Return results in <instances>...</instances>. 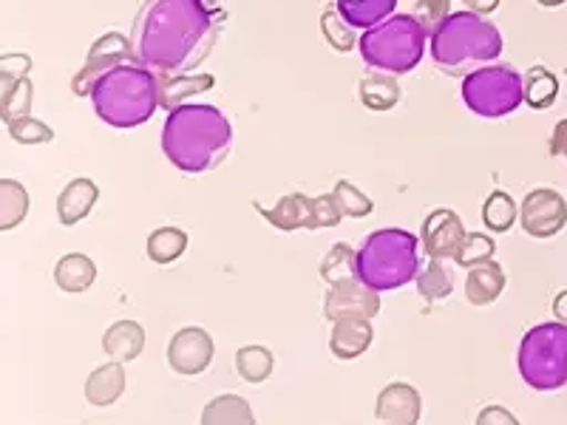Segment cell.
Instances as JSON below:
<instances>
[{
    "label": "cell",
    "instance_id": "obj_1",
    "mask_svg": "<svg viewBox=\"0 0 567 425\" xmlns=\"http://www.w3.org/2000/svg\"><path fill=\"white\" fill-rule=\"evenodd\" d=\"M227 12L207 0H145L131 29L134 60L156 74H190L225 32Z\"/></svg>",
    "mask_w": 567,
    "mask_h": 425
},
{
    "label": "cell",
    "instance_id": "obj_2",
    "mask_svg": "<svg viewBox=\"0 0 567 425\" xmlns=\"http://www.w3.org/2000/svg\"><path fill=\"white\" fill-rule=\"evenodd\" d=\"M233 145V125L216 105L182 103L168 111L162 125V154L182 174H207L219 168Z\"/></svg>",
    "mask_w": 567,
    "mask_h": 425
},
{
    "label": "cell",
    "instance_id": "obj_3",
    "mask_svg": "<svg viewBox=\"0 0 567 425\" xmlns=\"http://www.w3.org/2000/svg\"><path fill=\"white\" fill-rule=\"evenodd\" d=\"M503 34L485 14L452 12L429 32L432 60L449 77H465L468 71L488 65L503 54Z\"/></svg>",
    "mask_w": 567,
    "mask_h": 425
},
{
    "label": "cell",
    "instance_id": "obj_4",
    "mask_svg": "<svg viewBox=\"0 0 567 425\" xmlns=\"http://www.w3.org/2000/svg\"><path fill=\"white\" fill-rule=\"evenodd\" d=\"M89 100L94 103V114L111 128H140L159 108V80L156 71L131 60L100 77Z\"/></svg>",
    "mask_w": 567,
    "mask_h": 425
},
{
    "label": "cell",
    "instance_id": "obj_5",
    "mask_svg": "<svg viewBox=\"0 0 567 425\" xmlns=\"http://www.w3.org/2000/svg\"><path fill=\"white\" fill-rule=\"evenodd\" d=\"M420 239L409 230L383 227L369 232L358 250V276L378 292L400 290L420 272Z\"/></svg>",
    "mask_w": 567,
    "mask_h": 425
},
{
    "label": "cell",
    "instance_id": "obj_6",
    "mask_svg": "<svg viewBox=\"0 0 567 425\" xmlns=\"http://www.w3.org/2000/svg\"><path fill=\"white\" fill-rule=\"evenodd\" d=\"M429 45V29L414 14H389L378 27L363 29L358 52L372 71L403 77L420 65Z\"/></svg>",
    "mask_w": 567,
    "mask_h": 425
},
{
    "label": "cell",
    "instance_id": "obj_7",
    "mask_svg": "<svg viewBox=\"0 0 567 425\" xmlns=\"http://www.w3.org/2000/svg\"><path fill=\"white\" fill-rule=\"evenodd\" d=\"M516 366L534 392H559L567 386V323L548 321L528 329L519 343Z\"/></svg>",
    "mask_w": 567,
    "mask_h": 425
},
{
    "label": "cell",
    "instance_id": "obj_8",
    "mask_svg": "<svg viewBox=\"0 0 567 425\" xmlns=\"http://www.w3.org/2000/svg\"><path fill=\"white\" fill-rule=\"evenodd\" d=\"M460 94L471 114L499 120L525 103V80L514 65L488 63L465 74Z\"/></svg>",
    "mask_w": 567,
    "mask_h": 425
},
{
    "label": "cell",
    "instance_id": "obj_9",
    "mask_svg": "<svg viewBox=\"0 0 567 425\" xmlns=\"http://www.w3.org/2000/svg\"><path fill=\"white\" fill-rule=\"evenodd\" d=\"M261 219L270 221L276 230H321V227H338L343 221L341 210L336 205V196H303L290 194L281 196L272 207H265L261 201H252Z\"/></svg>",
    "mask_w": 567,
    "mask_h": 425
},
{
    "label": "cell",
    "instance_id": "obj_10",
    "mask_svg": "<svg viewBox=\"0 0 567 425\" xmlns=\"http://www.w3.org/2000/svg\"><path fill=\"white\" fill-rule=\"evenodd\" d=\"M131 60H134L131 38H125V34L120 32H105L103 38H97L91 43L83 69L71 77V91H74L78 97H91V91L100 83V77H105L111 69H116V65L131 63Z\"/></svg>",
    "mask_w": 567,
    "mask_h": 425
},
{
    "label": "cell",
    "instance_id": "obj_11",
    "mask_svg": "<svg viewBox=\"0 0 567 425\" xmlns=\"http://www.w3.org/2000/svg\"><path fill=\"white\" fill-rule=\"evenodd\" d=\"M519 225L530 239H554L567 225V201L550 187H536L523 199Z\"/></svg>",
    "mask_w": 567,
    "mask_h": 425
},
{
    "label": "cell",
    "instance_id": "obj_12",
    "mask_svg": "<svg viewBox=\"0 0 567 425\" xmlns=\"http://www.w3.org/2000/svg\"><path fill=\"white\" fill-rule=\"evenodd\" d=\"M381 315V292L367 287L361 278L354 281L332 283L323 296V318L341 321V318H378Z\"/></svg>",
    "mask_w": 567,
    "mask_h": 425
},
{
    "label": "cell",
    "instance_id": "obj_13",
    "mask_svg": "<svg viewBox=\"0 0 567 425\" xmlns=\"http://www.w3.org/2000/svg\"><path fill=\"white\" fill-rule=\"evenodd\" d=\"M213 338L202 326L179 329L168 343V366L182 377H199L213 363Z\"/></svg>",
    "mask_w": 567,
    "mask_h": 425
},
{
    "label": "cell",
    "instance_id": "obj_14",
    "mask_svg": "<svg viewBox=\"0 0 567 425\" xmlns=\"http://www.w3.org/2000/svg\"><path fill=\"white\" fill-rule=\"evenodd\" d=\"M465 236L463 219L457 212L449 210V207H437L425 216L423 230H420V245H423V252L429 258H454L460 250V241Z\"/></svg>",
    "mask_w": 567,
    "mask_h": 425
},
{
    "label": "cell",
    "instance_id": "obj_15",
    "mask_svg": "<svg viewBox=\"0 0 567 425\" xmlns=\"http://www.w3.org/2000/svg\"><path fill=\"white\" fill-rule=\"evenodd\" d=\"M423 414V397L409 383H389L381 394H378V406H374V417L378 423H400L412 425L420 423Z\"/></svg>",
    "mask_w": 567,
    "mask_h": 425
},
{
    "label": "cell",
    "instance_id": "obj_16",
    "mask_svg": "<svg viewBox=\"0 0 567 425\" xmlns=\"http://www.w3.org/2000/svg\"><path fill=\"white\" fill-rule=\"evenodd\" d=\"M372 341L374 332L369 318H341V321H332L329 352L336 354L338 361H358L361 354L369 352Z\"/></svg>",
    "mask_w": 567,
    "mask_h": 425
},
{
    "label": "cell",
    "instance_id": "obj_17",
    "mask_svg": "<svg viewBox=\"0 0 567 425\" xmlns=\"http://www.w3.org/2000/svg\"><path fill=\"white\" fill-rule=\"evenodd\" d=\"M505 283H508L505 270L496 265L494 258H488L483 265L465 270V298H468L471 307H488L503 296Z\"/></svg>",
    "mask_w": 567,
    "mask_h": 425
},
{
    "label": "cell",
    "instance_id": "obj_18",
    "mask_svg": "<svg viewBox=\"0 0 567 425\" xmlns=\"http://www.w3.org/2000/svg\"><path fill=\"white\" fill-rule=\"evenodd\" d=\"M159 80V108L174 111L176 105L187 103L196 94H205L216 85L213 74H156Z\"/></svg>",
    "mask_w": 567,
    "mask_h": 425
},
{
    "label": "cell",
    "instance_id": "obj_19",
    "mask_svg": "<svg viewBox=\"0 0 567 425\" xmlns=\"http://www.w3.org/2000/svg\"><path fill=\"white\" fill-rule=\"evenodd\" d=\"M100 187L91 179H74L63 187L58 199V219L63 227H74L89 219L91 207L97 205Z\"/></svg>",
    "mask_w": 567,
    "mask_h": 425
},
{
    "label": "cell",
    "instance_id": "obj_20",
    "mask_svg": "<svg viewBox=\"0 0 567 425\" xmlns=\"http://www.w3.org/2000/svg\"><path fill=\"white\" fill-rule=\"evenodd\" d=\"M125 394V369L120 361H111L105 366H97L85 381V400L91 406L105 408L114 406L116 400Z\"/></svg>",
    "mask_w": 567,
    "mask_h": 425
},
{
    "label": "cell",
    "instance_id": "obj_21",
    "mask_svg": "<svg viewBox=\"0 0 567 425\" xmlns=\"http://www.w3.org/2000/svg\"><path fill=\"white\" fill-rule=\"evenodd\" d=\"M103 349L111 361L131 363L136 361L145 349V329L136 321H116L111 323L109 332L103 335Z\"/></svg>",
    "mask_w": 567,
    "mask_h": 425
},
{
    "label": "cell",
    "instance_id": "obj_22",
    "mask_svg": "<svg viewBox=\"0 0 567 425\" xmlns=\"http://www.w3.org/2000/svg\"><path fill=\"white\" fill-rule=\"evenodd\" d=\"M97 281V267L91 261L89 256L83 252H69L58 261L54 267V283H58L63 292H71V296H78V292L91 290V283Z\"/></svg>",
    "mask_w": 567,
    "mask_h": 425
},
{
    "label": "cell",
    "instance_id": "obj_23",
    "mask_svg": "<svg viewBox=\"0 0 567 425\" xmlns=\"http://www.w3.org/2000/svg\"><path fill=\"white\" fill-rule=\"evenodd\" d=\"M358 97H361L363 108L369 111H392L400 103V97H403V91H400L398 77L383 74V71H374V74H367L361 80Z\"/></svg>",
    "mask_w": 567,
    "mask_h": 425
},
{
    "label": "cell",
    "instance_id": "obj_24",
    "mask_svg": "<svg viewBox=\"0 0 567 425\" xmlns=\"http://www.w3.org/2000/svg\"><path fill=\"white\" fill-rule=\"evenodd\" d=\"M336 7L354 29H372L394 14L398 0H336Z\"/></svg>",
    "mask_w": 567,
    "mask_h": 425
},
{
    "label": "cell",
    "instance_id": "obj_25",
    "mask_svg": "<svg viewBox=\"0 0 567 425\" xmlns=\"http://www.w3.org/2000/svg\"><path fill=\"white\" fill-rule=\"evenodd\" d=\"M417 292L425 303H437L454 292L452 270H445L440 258H429L417 272Z\"/></svg>",
    "mask_w": 567,
    "mask_h": 425
},
{
    "label": "cell",
    "instance_id": "obj_26",
    "mask_svg": "<svg viewBox=\"0 0 567 425\" xmlns=\"http://www.w3.org/2000/svg\"><path fill=\"white\" fill-rule=\"evenodd\" d=\"M29 216L27 187L14 179H0V232L14 230Z\"/></svg>",
    "mask_w": 567,
    "mask_h": 425
},
{
    "label": "cell",
    "instance_id": "obj_27",
    "mask_svg": "<svg viewBox=\"0 0 567 425\" xmlns=\"http://www.w3.org/2000/svg\"><path fill=\"white\" fill-rule=\"evenodd\" d=\"M525 103L536 111H545L559 97V80L545 65H534L525 71Z\"/></svg>",
    "mask_w": 567,
    "mask_h": 425
},
{
    "label": "cell",
    "instance_id": "obj_28",
    "mask_svg": "<svg viewBox=\"0 0 567 425\" xmlns=\"http://www.w3.org/2000/svg\"><path fill=\"white\" fill-rule=\"evenodd\" d=\"M148 258L154 265H174L176 258L185 256L187 250V232L179 227H159L148 236Z\"/></svg>",
    "mask_w": 567,
    "mask_h": 425
},
{
    "label": "cell",
    "instance_id": "obj_29",
    "mask_svg": "<svg viewBox=\"0 0 567 425\" xmlns=\"http://www.w3.org/2000/svg\"><path fill=\"white\" fill-rule=\"evenodd\" d=\"M321 278L329 287H332V283L361 278L358 276V250H352L347 241H338L336 247H329V252L321 261Z\"/></svg>",
    "mask_w": 567,
    "mask_h": 425
},
{
    "label": "cell",
    "instance_id": "obj_30",
    "mask_svg": "<svg viewBox=\"0 0 567 425\" xmlns=\"http://www.w3.org/2000/svg\"><path fill=\"white\" fill-rule=\"evenodd\" d=\"M272 366H276V361H272V352L267 346H241L236 352V372H239L241 381L252 383V386L270 381Z\"/></svg>",
    "mask_w": 567,
    "mask_h": 425
},
{
    "label": "cell",
    "instance_id": "obj_31",
    "mask_svg": "<svg viewBox=\"0 0 567 425\" xmlns=\"http://www.w3.org/2000/svg\"><path fill=\"white\" fill-rule=\"evenodd\" d=\"M321 32H323V40H327V43L341 54L352 52L354 45H358V40H361L358 29H354L352 23H347V18L338 12V7H323Z\"/></svg>",
    "mask_w": 567,
    "mask_h": 425
},
{
    "label": "cell",
    "instance_id": "obj_32",
    "mask_svg": "<svg viewBox=\"0 0 567 425\" xmlns=\"http://www.w3.org/2000/svg\"><path fill=\"white\" fill-rule=\"evenodd\" d=\"M252 408L247 406V400L239 394H221L213 397L202 412V423H252Z\"/></svg>",
    "mask_w": 567,
    "mask_h": 425
},
{
    "label": "cell",
    "instance_id": "obj_33",
    "mask_svg": "<svg viewBox=\"0 0 567 425\" xmlns=\"http://www.w3.org/2000/svg\"><path fill=\"white\" fill-rule=\"evenodd\" d=\"M516 221H519L516 201L505 190H494L483 205V225L491 232H508Z\"/></svg>",
    "mask_w": 567,
    "mask_h": 425
},
{
    "label": "cell",
    "instance_id": "obj_34",
    "mask_svg": "<svg viewBox=\"0 0 567 425\" xmlns=\"http://www.w3.org/2000/svg\"><path fill=\"white\" fill-rule=\"evenodd\" d=\"M332 196H336V205L338 210H341L343 219H363V216L374 212V201L363 194L361 187H354L352 182L347 179L338 182Z\"/></svg>",
    "mask_w": 567,
    "mask_h": 425
},
{
    "label": "cell",
    "instance_id": "obj_35",
    "mask_svg": "<svg viewBox=\"0 0 567 425\" xmlns=\"http://www.w3.org/2000/svg\"><path fill=\"white\" fill-rule=\"evenodd\" d=\"M494 252H496V241L491 239V236H485V232H465L454 261H457L463 270H468V267L483 265V261L494 258Z\"/></svg>",
    "mask_w": 567,
    "mask_h": 425
},
{
    "label": "cell",
    "instance_id": "obj_36",
    "mask_svg": "<svg viewBox=\"0 0 567 425\" xmlns=\"http://www.w3.org/2000/svg\"><path fill=\"white\" fill-rule=\"evenodd\" d=\"M9 136H12L18 145H45V142L54 139V131L43 123V120H34L32 114L18 116V120H9L7 123Z\"/></svg>",
    "mask_w": 567,
    "mask_h": 425
},
{
    "label": "cell",
    "instance_id": "obj_37",
    "mask_svg": "<svg viewBox=\"0 0 567 425\" xmlns=\"http://www.w3.org/2000/svg\"><path fill=\"white\" fill-rule=\"evenodd\" d=\"M32 97H34L32 80L29 77L18 80V85H14V91H12V97H9L7 114H3V123H9V120H18V116H27L29 111H32Z\"/></svg>",
    "mask_w": 567,
    "mask_h": 425
},
{
    "label": "cell",
    "instance_id": "obj_38",
    "mask_svg": "<svg viewBox=\"0 0 567 425\" xmlns=\"http://www.w3.org/2000/svg\"><path fill=\"white\" fill-rule=\"evenodd\" d=\"M452 3L454 0H417V3H414V18L432 32L440 20L452 14Z\"/></svg>",
    "mask_w": 567,
    "mask_h": 425
},
{
    "label": "cell",
    "instance_id": "obj_39",
    "mask_svg": "<svg viewBox=\"0 0 567 425\" xmlns=\"http://www.w3.org/2000/svg\"><path fill=\"white\" fill-rule=\"evenodd\" d=\"M29 71H32V58H29V54H0V74H3V77L23 80L29 77Z\"/></svg>",
    "mask_w": 567,
    "mask_h": 425
},
{
    "label": "cell",
    "instance_id": "obj_40",
    "mask_svg": "<svg viewBox=\"0 0 567 425\" xmlns=\"http://www.w3.org/2000/svg\"><path fill=\"white\" fill-rule=\"evenodd\" d=\"M477 423L480 425H488V423H494V425H516V423H519V419H516V414H511L508 408L488 406V408H483V412H480Z\"/></svg>",
    "mask_w": 567,
    "mask_h": 425
},
{
    "label": "cell",
    "instance_id": "obj_41",
    "mask_svg": "<svg viewBox=\"0 0 567 425\" xmlns=\"http://www.w3.org/2000/svg\"><path fill=\"white\" fill-rule=\"evenodd\" d=\"M548 154L565 156L567 159V120H559V123H556L554 134H550V142H548Z\"/></svg>",
    "mask_w": 567,
    "mask_h": 425
},
{
    "label": "cell",
    "instance_id": "obj_42",
    "mask_svg": "<svg viewBox=\"0 0 567 425\" xmlns=\"http://www.w3.org/2000/svg\"><path fill=\"white\" fill-rule=\"evenodd\" d=\"M14 85H18V80L3 77V74H0V116L7 114V105H9V97H12Z\"/></svg>",
    "mask_w": 567,
    "mask_h": 425
},
{
    "label": "cell",
    "instance_id": "obj_43",
    "mask_svg": "<svg viewBox=\"0 0 567 425\" xmlns=\"http://www.w3.org/2000/svg\"><path fill=\"white\" fill-rule=\"evenodd\" d=\"M463 3L468 12H477V14H491L496 12V7H499V0H463Z\"/></svg>",
    "mask_w": 567,
    "mask_h": 425
},
{
    "label": "cell",
    "instance_id": "obj_44",
    "mask_svg": "<svg viewBox=\"0 0 567 425\" xmlns=\"http://www.w3.org/2000/svg\"><path fill=\"white\" fill-rule=\"evenodd\" d=\"M554 315H556V321L567 323V290H561L559 296L554 298Z\"/></svg>",
    "mask_w": 567,
    "mask_h": 425
},
{
    "label": "cell",
    "instance_id": "obj_45",
    "mask_svg": "<svg viewBox=\"0 0 567 425\" xmlns=\"http://www.w3.org/2000/svg\"><path fill=\"white\" fill-rule=\"evenodd\" d=\"M536 3H539V7H545V9H556V7H565L567 0H536Z\"/></svg>",
    "mask_w": 567,
    "mask_h": 425
},
{
    "label": "cell",
    "instance_id": "obj_46",
    "mask_svg": "<svg viewBox=\"0 0 567 425\" xmlns=\"http://www.w3.org/2000/svg\"><path fill=\"white\" fill-rule=\"evenodd\" d=\"M207 3H216V0H207Z\"/></svg>",
    "mask_w": 567,
    "mask_h": 425
}]
</instances>
